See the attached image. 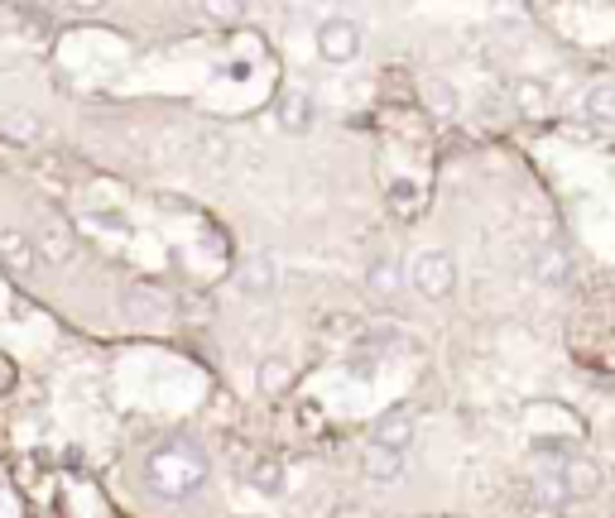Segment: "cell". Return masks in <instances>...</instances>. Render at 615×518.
Masks as SVG:
<instances>
[{"label":"cell","instance_id":"cell-8","mask_svg":"<svg viewBox=\"0 0 615 518\" xmlns=\"http://www.w3.org/2000/svg\"><path fill=\"white\" fill-rule=\"evenodd\" d=\"M279 125L289 130V135H308L312 130V97L308 91H289V97L279 101Z\"/></svg>","mask_w":615,"mask_h":518},{"label":"cell","instance_id":"cell-10","mask_svg":"<svg viewBox=\"0 0 615 518\" xmlns=\"http://www.w3.org/2000/svg\"><path fill=\"white\" fill-rule=\"evenodd\" d=\"M365 288L371 294H399L404 288V264H395V260H375V264H365Z\"/></svg>","mask_w":615,"mask_h":518},{"label":"cell","instance_id":"cell-6","mask_svg":"<svg viewBox=\"0 0 615 518\" xmlns=\"http://www.w3.org/2000/svg\"><path fill=\"white\" fill-rule=\"evenodd\" d=\"M0 264L10 274H34L44 260H39V245L24 231H0Z\"/></svg>","mask_w":615,"mask_h":518},{"label":"cell","instance_id":"cell-9","mask_svg":"<svg viewBox=\"0 0 615 518\" xmlns=\"http://www.w3.org/2000/svg\"><path fill=\"white\" fill-rule=\"evenodd\" d=\"M534 274H539L548 288L568 284V278H572V255H568V250H558V245H543L539 250V264H534Z\"/></svg>","mask_w":615,"mask_h":518},{"label":"cell","instance_id":"cell-7","mask_svg":"<svg viewBox=\"0 0 615 518\" xmlns=\"http://www.w3.org/2000/svg\"><path fill=\"white\" fill-rule=\"evenodd\" d=\"M534 495H539L543 504H568V499H578L572 495V481H568V466H543V471H534Z\"/></svg>","mask_w":615,"mask_h":518},{"label":"cell","instance_id":"cell-12","mask_svg":"<svg viewBox=\"0 0 615 518\" xmlns=\"http://www.w3.org/2000/svg\"><path fill=\"white\" fill-rule=\"evenodd\" d=\"M251 485L260 489V495H279V489H284V466H279V456H255V461H251Z\"/></svg>","mask_w":615,"mask_h":518},{"label":"cell","instance_id":"cell-16","mask_svg":"<svg viewBox=\"0 0 615 518\" xmlns=\"http://www.w3.org/2000/svg\"><path fill=\"white\" fill-rule=\"evenodd\" d=\"M515 101H519V106H525V111H529V115H539V111H543V106H548V91H543L539 82H529V77H525V82H515Z\"/></svg>","mask_w":615,"mask_h":518},{"label":"cell","instance_id":"cell-17","mask_svg":"<svg viewBox=\"0 0 615 518\" xmlns=\"http://www.w3.org/2000/svg\"><path fill=\"white\" fill-rule=\"evenodd\" d=\"M389 202H395V211H409V217H414V211H418V183H395V188H389Z\"/></svg>","mask_w":615,"mask_h":518},{"label":"cell","instance_id":"cell-14","mask_svg":"<svg viewBox=\"0 0 615 518\" xmlns=\"http://www.w3.org/2000/svg\"><path fill=\"white\" fill-rule=\"evenodd\" d=\"M424 97H428V111L442 115V121H448V115H457V87L452 82H438V77H433V82L424 87Z\"/></svg>","mask_w":615,"mask_h":518},{"label":"cell","instance_id":"cell-3","mask_svg":"<svg viewBox=\"0 0 615 518\" xmlns=\"http://www.w3.org/2000/svg\"><path fill=\"white\" fill-rule=\"evenodd\" d=\"M318 53L327 63H351L361 53V24L347 15H332L318 24Z\"/></svg>","mask_w":615,"mask_h":518},{"label":"cell","instance_id":"cell-2","mask_svg":"<svg viewBox=\"0 0 615 518\" xmlns=\"http://www.w3.org/2000/svg\"><path fill=\"white\" fill-rule=\"evenodd\" d=\"M409 278H414V288L424 298H448L452 294V284H457V264L448 250H418L414 264H409Z\"/></svg>","mask_w":615,"mask_h":518},{"label":"cell","instance_id":"cell-1","mask_svg":"<svg viewBox=\"0 0 615 518\" xmlns=\"http://www.w3.org/2000/svg\"><path fill=\"white\" fill-rule=\"evenodd\" d=\"M145 475L164 499H188L207 485V456L193 442H164L145 461Z\"/></svg>","mask_w":615,"mask_h":518},{"label":"cell","instance_id":"cell-15","mask_svg":"<svg viewBox=\"0 0 615 518\" xmlns=\"http://www.w3.org/2000/svg\"><path fill=\"white\" fill-rule=\"evenodd\" d=\"M260 389H265V394H284V389H289V361L270 355V361L260 365Z\"/></svg>","mask_w":615,"mask_h":518},{"label":"cell","instance_id":"cell-13","mask_svg":"<svg viewBox=\"0 0 615 518\" xmlns=\"http://www.w3.org/2000/svg\"><path fill=\"white\" fill-rule=\"evenodd\" d=\"M586 121L615 125V82H596L592 91H586Z\"/></svg>","mask_w":615,"mask_h":518},{"label":"cell","instance_id":"cell-4","mask_svg":"<svg viewBox=\"0 0 615 518\" xmlns=\"http://www.w3.org/2000/svg\"><path fill=\"white\" fill-rule=\"evenodd\" d=\"M371 447H381V451H395V456H404V451L414 447V414H409V408H389V414L375 418V428H371Z\"/></svg>","mask_w":615,"mask_h":518},{"label":"cell","instance_id":"cell-11","mask_svg":"<svg viewBox=\"0 0 615 518\" xmlns=\"http://www.w3.org/2000/svg\"><path fill=\"white\" fill-rule=\"evenodd\" d=\"M361 466H365V475H371V481H399V475H404V456L371 447V451L361 456Z\"/></svg>","mask_w":615,"mask_h":518},{"label":"cell","instance_id":"cell-5","mask_svg":"<svg viewBox=\"0 0 615 518\" xmlns=\"http://www.w3.org/2000/svg\"><path fill=\"white\" fill-rule=\"evenodd\" d=\"M235 288H241V294H251V298L274 294V288H279V264H274L270 255L245 260L241 269H235Z\"/></svg>","mask_w":615,"mask_h":518}]
</instances>
